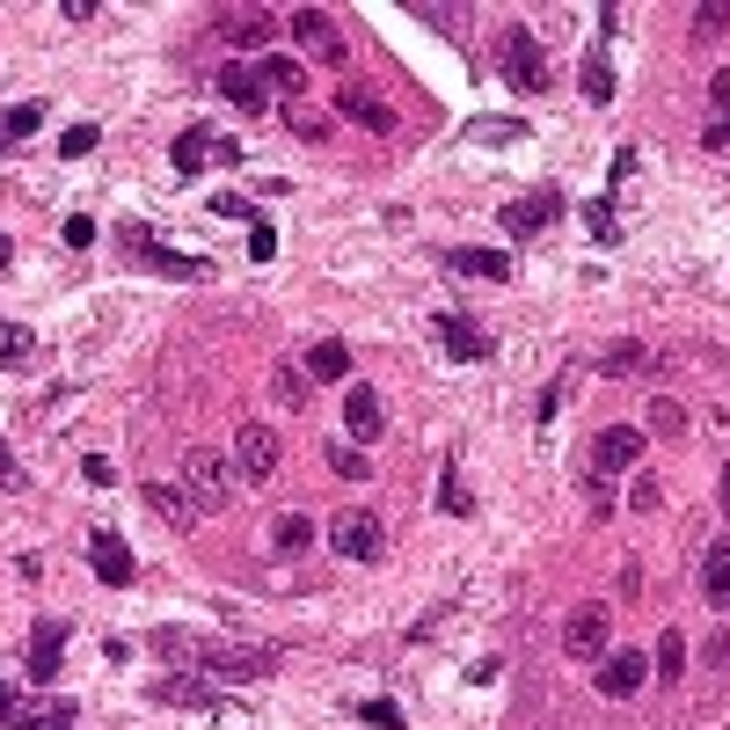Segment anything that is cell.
<instances>
[{
	"instance_id": "6da1fadb",
	"label": "cell",
	"mask_w": 730,
	"mask_h": 730,
	"mask_svg": "<svg viewBox=\"0 0 730 730\" xmlns=\"http://www.w3.org/2000/svg\"><path fill=\"white\" fill-rule=\"evenodd\" d=\"M154 650L169 665H205L220 679H263L278 665V650H263V643H205V636H183V628H154Z\"/></svg>"
},
{
	"instance_id": "7a4b0ae2",
	"label": "cell",
	"mask_w": 730,
	"mask_h": 730,
	"mask_svg": "<svg viewBox=\"0 0 730 730\" xmlns=\"http://www.w3.org/2000/svg\"><path fill=\"white\" fill-rule=\"evenodd\" d=\"M234 453H220V446H191L183 453V489L197 497V511H226L234 505Z\"/></svg>"
},
{
	"instance_id": "3957f363",
	"label": "cell",
	"mask_w": 730,
	"mask_h": 730,
	"mask_svg": "<svg viewBox=\"0 0 730 730\" xmlns=\"http://www.w3.org/2000/svg\"><path fill=\"white\" fill-rule=\"evenodd\" d=\"M118 242L132 249V256H146V271H161V278H183V285H205V278H212L205 256H175V249H161L154 234H146V226H132V220L118 226Z\"/></svg>"
},
{
	"instance_id": "277c9868",
	"label": "cell",
	"mask_w": 730,
	"mask_h": 730,
	"mask_svg": "<svg viewBox=\"0 0 730 730\" xmlns=\"http://www.w3.org/2000/svg\"><path fill=\"white\" fill-rule=\"evenodd\" d=\"M278 432H271V424H242V432H234V475H242V483H271V475H278Z\"/></svg>"
},
{
	"instance_id": "5b68a950",
	"label": "cell",
	"mask_w": 730,
	"mask_h": 730,
	"mask_svg": "<svg viewBox=\"0 0 730 730\" xmlns=\"http://www.w3.org/2000/svg\"><path fill=\"white\" fill-rule=\"evenodd\" d=\"M329 548H336V556H351V562H381V548H387V526L373 519V511H336V526H329Z\"/></svg>"
},
{
	"instance_id": "8992f818",
	"label": "cell",
	"mask_w": 730,
	"mask_h": 730,
	"mask_svg": "<svg viewBox=\"0 0 730 730\" xmlns=\"http://www.w3.org/2000/svg\"><path fill=\"white\" fill-rule=\"evenodd\" d=\"M169 161H175V175H197L205 161H242V146L234 140H220V132H205V124H191V132H175V146H169Z\"/></svg>"
},
{
	"instance_id": "52a82bcc",
	"label": "cell",
	"mask_w": 730,
	"mask_h": 730,
	"mask_svg": "<svg viewBox=\"0 0 730 730\" xmlns=\"http://www.w3.org/2000/svg\"><path fill=\"white\" fill-rule=\"evenodd\" d=\"M556 212H562V191H526V197L505 205V234H511V242H534V234L556 226Z\"/></svg>"
},
{
	"instance_id": "ba28073f",
	"label": "cell",
	"mask_w": 730,
	"mask_h": 730,
	"mask_svg": "<svg viewBox=\"0 0 730 730\" xmlns=\"http://www.w3.org/2000/svg\"><path fill=\"white\" fill-rule=\"evenodd\" d=\"M643 460V432L636 424H607V432L591 438V475H621Z\"/></svg>"
},
{
	"instance_id": "9c48e42d",
	"label": "cell",
	"mask_w": 730,
	"mask_h": 730,
	"mask_svg": "<svg viewBox=\"0 0 730 730\" xmlns=\"http://www.w3.org/2000/svg\"><path fill=\"white\" fill-rule=\"evenodd\" d=\"M497 59H505V81L511 88H526V95L548 88V59H540V44L526 30H505V52H497Z\"/></svg>"
},
{
	"instance_id": "30bf717a",
	"label": "cell",
	"mask_w": 730,
	"mask_h": 730,
	"mask_svg": "<svg viewBox=\"0 0 730 730\" xmlns=\"http://www.w3.org/2000/svg\"><path fill=\"white\" fill-rule=\"evenodd\" d=\"M212 30H220L234 52H256V44H271V30H278V22L263 16V8H220V16H212Z\"/></svg>"
},
{
	"instance_id": "8fae6325",
	"label": "cell",
	"mask_w": 730,
	"mask_h": 730,
	"mask_svg": "<svg viewBox=\"0 0 730 730\" xmlns=\"http://www.w3.org/2000/svg\"><path fill=\"white\" fill-rule=\"evenodd\" d=\"M643 679H650L643 650H614V658L599 665V694H607V701H636V694H643Z\"/></svg>"
},
{
	"instance_id": "7c38bea8",
	"label": "cell",
	"mask_w": 730,
	"mask_h": 730,
	"mask_svg": "<svg viewBox=\"0 0 730 730\" xmlns=\"http://www.w3.org/2000/svg\"><path fill=\"white\" fill-rule=\"evenodd\" d=\"M59 650H67V621L44 614V621L30 628V679H37V687H52V679H59Z\"/></svg>"
},
{
	"instance_id": "4fadbf2b",
	"label": "cell",
	"mask_w": 730,
	"mask_h": 730,
	"mask_svg": "<svg viewBox=\"0 0 730 730\" xmlns=\"http://www.w3.org/2000/svg\"><path fill=\"white\" fill-rule=\"evenodd\" d=\"M0 723H44V730H59V723H73V701H22L16 687H0Z\"/></svg>"
},
{
	"instance_id": "5bb4252c",
	"label": "cell",
	"mask_w": 730,
	"mask_h": 730,
	"mask_svg": "<svg viewBox=\"0 0 730 730\" xmlns=\"http://www.w3.org/2000/svg\"><path fill=\"white\" fill-rule=\"evenodd\" d=\"M562 650H570V658H599V650H607V607H577L570 621H562Z\"/></svg>"
},
{
	"instance_id": "9a60e30c",
	"label": "cell",
	"mask_w": 730,
	"mask_h": 730,
	"mask_svg": "<svg viewBox=\"0 0 730 730\" xmlns=\"http://www.w3.org/2000/svg\"><path fill=\"white\" fill-rule=\"evenodd\" d=\"M293 37H300V44H307L314 59H329V67H336V59H344V37H336V22L322 16V8H293Z\"/></svg>"
},
{
	"instance_id": "2e32d148",
	"label": "cell",
	"mask_w": 730,
	"mask_h": 730,
	"mask_svg": "<svg viewBox=\"0 0 730 730\" xmlns=\"http://www.w3.org/2000/svg\"><path fill=\"white\" fill-rule=\"evenodd\" d=\"M88 562H95L103 585H132V577H140V562H132V548H124L118 534H95V540H88Z\"/></svg>"
},
{
	"instance_id": "e0dca14e",
	"label": "cell",
	"mask_w": 730,
	"mask_h": 730,
	"mask_svg": "<svg viewBox=\"0 0 730 730\" xmlns=\"http://www.w3.org/2000/svg\"><path fill=\"white\" fill-rule=\"evenodd\" d=\"M344 424H351V438H381L387 409H381V395H373L365 381H351V395H344Z\"/></svg>"
},
{
	"instance_id": "ac0fdd59",
	"label": "cell",
	"mask_w": 730,
	"mask_h": 730,
	"mask_svg": "<svg viewBox=\"0 0 730 730\" xmlns=\"http://www.w3.org/2000/svg\"><path fill=\"white\" fill-rule=\"evenodd\" d=\"M446 271H460V278H489V285H505L511 278V256L505 249H453Z\"/></svg>"
},
{
	"instance_id": "d6986e66",
	"label": "cell",
	"mask_w": 730,
	"mask_h": 730,
	"mask_svg": "<svg viewBox=\"0 0 730 730\" xmlns=\"http://www.w3.org/2000/svg\"><path fill=\"white\" fill-rule=\"evenodd\" d=\"M226 95L234 110H263L271 103V88H263V73H249V67H220V81H212Z\"/></svg>"
},
{
	"instance_id": "ffe728a7",
	"label": "cell",
	"mask_w": 730,
	"mask_h": 730,
	"mask_svg": "<svg viewBox=\"0 0 730 730\" xmlns=\"http://www.w3.org/2000/svg\"><path fill=\"white\" fill-rule=\"evenodd\" d=\"M140 497H146V505H154L169 526H197V497H191V489H175V483H146Z\"/></svg>"
},
{
	"instance_id": "44dd1931",
	"label": "cell",
	"mask_w": 730,
	"mask_h": 730,
	"mask_svg": "<svg viewBox=\"0 0 730 730\" xmlns=\"http://www.w3.org/2000/svg\"><path fill=\"white\" fill-rule=\"evenodd\" d=\"M438 344H446L453 358H483V351H489V336L475 329L468 314H438Z\"/></svg>"
},
{
	"instance_id": "7402d4cb",
	"label": "cell",
	"mask_w": 730,
	"mask_h": 730,
	"mask_svg": "<svg viewBox=\"0 0 730 730\" xmlns=\"http://www.w3.org/2000/svg\"><path fill=\"white\" fill-rule=\"evenodd\" d=\"M701 591H709L716 614H730V540H716L709 556H701Z\"/></svg>"
},
{
	"instance_id": "603a6c76",
	"label": "cell",
	"mask_w": 730,
	"mask_h": 730,
	"mask_svg": "<svg viewBox=\"0 0 730 730\" xmlns=\"http://www.w3.org/2000/svg\"><path fill=\"white\" fill-rule=\"evenodd\" d=\"M336 110H344L351 124H365V132H395V110L373 103V95H358V88H336Z\"/></svg>"
},
{
	"instance_id": "cb8c5ba5",
	"label": "cell",
	"mask_w": 730,
	"mask_h": 730,
	"mask_svg": "<svg viewBox=\"0 0 730 730\" xmlns=\"http://www.w3.org/2000/svg\"><path fill=\"white\" fill-rule=\"evenodd\" d=\"M650 672H658L665 687H679V679H687V636H679V628H665V636H658V658H650Z\"/></svg>"
},
{
	"instance_id": "d4e9b609",
	"label": "cell",
	"mask_w": 730,
	"mask_h": 730,
	"mask_svg": "<svg viewBox=\"0 0 730 730\" xmlns=\"http://www.w3.org/2000/svg\"><path fill=\"white\" fill-rule=\"evenodd\" d=\"M526 124L519 118H468V146H519Z\"/></svg>"
},
{
	"instance_id": "484cf974",
	"label": "cell",
	"mask_w": 730,
	"mask_h": 730,
	"mask_svg": "<svg viewBox=\"0 0 730 730\" xmlns=\"http://www.w3.org/2000/svg\"><path fill=\"white\" fill-rule=\"evenodd\" d=\"M154 701H161V709H169V701H175V709H205L212 679H154Z\"/></svg>"
},
{
	"instance_id": "4316f807",
	"label": "cell",
	"mask_w": 730,
	"mask_h": 730,
	"mask_svg": "<svg viewBox=\"0 0 730 730\" xmlns=\"http://www.w3.org/2000/svg\"><path fill=\"white\" fill-rule=\"evenodd\" d=\"M30 132H44V103H16V110H0V154L16 140H30Z\"/></svg>"
},
{
	"instance_id": "83f0119b",
	"label": "cell",
	"mask_w": 730,
	"mask_h": 730,
	"mask_svg": "<svg viewBox=\"0 0 730 730\" xmlns=\"http://www.w3.org/2000/svg\"><path fill=\"white\" fill-rule=\"evenodd\" d=\"M438 511H446V519H468V511H475L468 483H460V460H446V468H438Z\"/></svg>"
},
{
	"instance_id": "f1b7e54d",
	"label": "cell",
	"mask_w": 730,
	"mask_h": 730,
	"mask_svg": "<svg viewBox=\"0 0 730 730\" xmlns=\"http://www.w3.org/2000/svg\"><path fill=\"white\" fill-rule=\"evenodd\" d=\"M351 373V351L336 344V336H322V344L307 351V381H344Z\"/></svg>"
},
{
	"instance_id": "f546056e",
	"label": "cell",
	"mask_w": 730,
	"mask_h": 730,
	"mask_svg": "<svg viewBox=\"0 0 730 730\" xmlns=\"http://www.w3.org/2000/svg\"><path fill=\"white\" fill-rule=\"evenodd\" d=\"M307 540H314V526L300 519V511H278V519H271V548H278V556H300Z\"/></svg>"
},
{
	"instance_id": "4dcf8cb0",
	"label": "cell",
	"mask_w": 730,
	"mask_h": 730,
	"mask_svg": "<svg viewBox=\"0 0 730 730\" xmlns=\"http://www.w3.org/2000/svg\"><path fill=\"white\" fill-rule=\"evenodd\" d=\"M263 88H293V103H300V88H307V73H300V59H263Z\"/></svg>"
},
{
	"instance_id": "1f68e13d",
	"label": "cell",
	"mask_w": 730,
	"mask_h": 730,
	"mask_svg": "<svg viewBox=\"0 0 730 730\" xmlns=\"http://www.w3.org/2000/svg\"><path fill=\"white\" fill-rule=\"evenodd\" d=\"M607 205H614V197H591V205H585V226H591V242H607V249H614V242H621V220H614Z\"/></svg>"
},
{
	"instance_id": "d6a6232c",
	"label": "cell",
	"mask_w": 730,
	"mask_h": 730,
	"mask_svg": "<svg viewBox=\"0 0 730 730\" xmlns=\"http://www.w3.org/2000/svg\"><path fill=\"white\" fill-rule=\"evenodd\" d=\"M585 95H591V110L614 103V67H607V59H591V67H585Z\"/></svg>"
},
{
	"instance_id": "836d02e7",
	"label": "cell",
	"mask_w": 730,
	"mask_h": 730,
	"mask_svg": "<svg viewBox=\"0 0 730 730\" xmlns=\"http://www.w3.org/2000/svg\"><path fill=\"white\" fill-rule=\"evenodd\" d=\"M271 395L300 409V402H307V373H300V365H278V373H271Z\"/></svg>"
},
{
	"instance_id": "e575fe53",
	"label": "cell",
	"mask_w": 730,
	"mask_h": 730,
	"mask_svg": "<svg viewBox=\"0 0 730 730\" xmlns=\"http://www.w3.org/2000/svg\"><path fill=\"white\" fill-rule=\"evenodd\" d=\"M351 716H358V723H373V730H402V709H395V701H381V694H373V701H358Z\"/></svg>"
},
{
	"instance_id": "d590c367",
	"label": "cell",
	"mask_w": 730,
	"mask_h": 730,
	"mask_svg": "<svg viewBox=\"0 0 730 730\" xmlns=\"http://www.w3.org/2000/svg\"><path fill=\"white\" fill-rule=\"evenodd\" d=\"M329 468H336V475H351V483H365V475H373V460H365L358 446H329Z\"/></svg>"
},
{
	"instance_id": "8d00e7d4",
	"label": "cell",
	"mask_w": 730,
	"mask_h": 730,
	"mask_svg": "<svg viewBox=\"0 0 730 730\" xmlns=\"http://www.w3.org/2000/svg\"><path fill=\"white\" fill-rule=\"evenodd\" d=\"M271 256H278V226L256 220V226H249V263H271Z\"/></svg>"
},
{
	"instance_id": "74e56055",
	"label": "cell",
	"mask_w": 730,
	"mask_h": 730,
	"mask_svg": "<svg viewBox=\"0 0 730 730\" xmlns=\"http://www.w3.org/2000/svg\"><path fill=\"white\" fill-rule=\"evenodd\" d=\"M643 365H650L643 344H614V351H607V373H643Z\"/></svg>"
},
{
	"instance_id": "f35d334b",
	"label": "cell",
	"mask_w": 730,
	"mask_h": 730,
	"mask_svg": "<svg viewBox=\"0 0 730 730\" xmlns=\"http://www.w3.org/2000/svg\"><path fill=\"white\" fill-rule=\"evenodd\" d=\"M59 154H67V161L95 154V124H73V132H59Z\"/></svg>"
},
{
	"instance_id": "ab89813d",
	"label": "cell",
	"mask_w": 730,
	"mask_h": 730,
	"mask_svg": "<svg viewBox=\"0 0 730 730\" xmlns=\"http://www.w3.org/2000/svg\"><path fill=\"white\" fill-rule=\"evenodd\" d=\"M585 511H591V519H607V511H614V489H607V475H585Z\"/></svg>"
},
{
	"instance_id": "60d3db41",
	"label": "cell",
	"mask_w": 730,
	"mask_h": 730,
	"mask_svg": "<svg viewBox=\"0 0 730 730\" xmlns=\"http://www.w3.org/2000/svg\"><path fill=\"white\" fill-rule=\"evenodd\" d=\"M22 358H30V329L8 322V329H0V365H22Z\"/></svg>"
},
{
	"instance_id": "b9f144b4",
	"label": "cell",
	"mask_w": 730,
	"mask_h": 730,
	"mask_svg": "<svg viewBox=\"0 0 730 730\" xmlns=\"http://www.w3.org/2000/svg\"><path fill=\"white\" fill-rule=\"evenodd\" d=\"M650 432H687V409L679 402H650Z\"/></svg>"
},
{
	"instance_id": "7bdbcfd3",
	"label": "cell",
	"mask_w": 730,
	"mask_h": 730,
	"mask_svg": "<svg viewBox=\"0 0 730 730\" xmlns=\"http://www.w3.org/2000/svg\"><path fill=\"white\" fill-rule=\"evenodd\" d=\"M212 212H220V220H249V226H256V205H249V197H242V191H226V197H212Z\"/></svg>"
},
{
	"instance_id": "ee69618b",
	"label": "cell",
	"mask_w": 730,
	"mask_h": 730,
	"mask_svg": "<svg viewBox=\"0 0 730 730\" xmlns=\"http://www.w3.org/2000/svg\"><path fill=\"white\" fill-rule=\"evenodd\" d=\"M694 30L701 37H723L730 30V8H716V0H709V8H694Z\"/></svg>"
},
{
	"instance_id": "f6af8a7d",
	"label": "cell",
	"mask_w": 730,
	"mask_h": 730,
	"mask_svg": "<svg viewBox=\"0 0 730 730\" xmlns=\"http://www.w3.org/2000/svg\"><path fill=\"white\" fill-rule=\"evenodd\" d=\"M658 497H665V489H658V475H636V489H628V505H636V511H658Z\"/></svg>"
},
{
	"instance_id": "bcb514c9",
	"label": "cell",
	"mask_w": 730,
	"mask_h": 730,
	"mask_svg": "<svg viewBox=\"0 0 730 730\" xmlns=\"http://www.w3.org/2000/svg\"><path fill=\"white\" fill-rule=\"evenodd\" d=\"M709 103L723 110V124H730V67H723V73H709Z\"/></svg>"
},
{
	"instance_id": "7dc6e473",
	"label": "cell",
	"mask_w": 730,
	"mask_h": 730,
	"mask_svg": "<svg viewBox=\"0 0 730 730\" xmlns=\"http://www.w3.org/2000/svg\"><path fill=\"white\" fill-rule=\"evenodd\" d=\"M212 716H220V730H256V716L234 709V701H226V709H212Z\"/></svg>"
},
{
	"instance_id": "c3c4849f",
	"label": "cell",
	"mask_w": 730,
	"mask_h": 730,
	"mask_svg": "<svg viewBox=\"0 0 730 730\" xmlns=\"http://www.w3.org/2000/svg\"><path fill=\"white\" fill-rule=\"evenodd\" d=\"M81 475H88V483H95V489H103V483H110V475H118V468H110L103 453H88V460H81Z\"/></svg>"
},
{
	"instance_id": "681fc988",
	"label": "cell",
	"mask_w": 730,
	"mask_h": 730,
	"mask_svg": "<svg viewBox=\"0 0 730 730\" xmlns=\"http://www.w3.org/2000/svg\"><path fill=\"white\" fill-rule=\"evenodd\" d=\"M95 242V220H67V249H88Z\"/></svg>"
},
{
	"instance_id": "f907efd6",
	"label": "cell",
	"mask_w": 730,
	"mask_h": 730,
	"mask_svg": "<svg viewBox=\"0 0 730 730\" xmlns=\"http://www.w3.org/2000/svg\"><path fill=\"white\" fill-rule=\"evenodd\" d=\"M701 146H709V154H730V124H709V132H701Z\"/></svg>"
},
{
	"instance_id": "816d5d0a",
	"label": "cell",
	"mask_w": 730,
	"mask_h": 730,
	"mask_svg": "<svg viewBox=\"0 0 730 730\" xmlns=\"http://www.w3.org/2000/svg\"><path fill=\"white\" fill-rule=\"evenodd\" d=\"M0 483H8V489H22V468H16V453H8V446H0Z\"/></svg>"
},
{
	"instance_id": "f5cc1de1",
	"label": "cell",
	"mask_w": 730,
	"mask_h": 730,
	"mask_svg": "<svg viewBox=\"0 0 730 730\" xmlns=\"http://www.w3.org/2000/svg\"><path fill=\"white\" fill-rule=\"evenodd\" d=\"M716 505H723V519H730V468H723V489H716Z\"/></svg>"
},
{
	"instance_id": "db71d44e",
	"label": "cell",
	"mask_w": 730,
	"mask_h": 730,
	"mask_svg": "<svg viewBox=\"0 0 730 730\" xmlns=\"http://www.w3.org/2000/svg\"><path fill=\"white\" fill-rule=\"evenodd\" d=\"M8 256H16V249H8V234H0V263H8Z\"/></svg>"
}]
</instances>
